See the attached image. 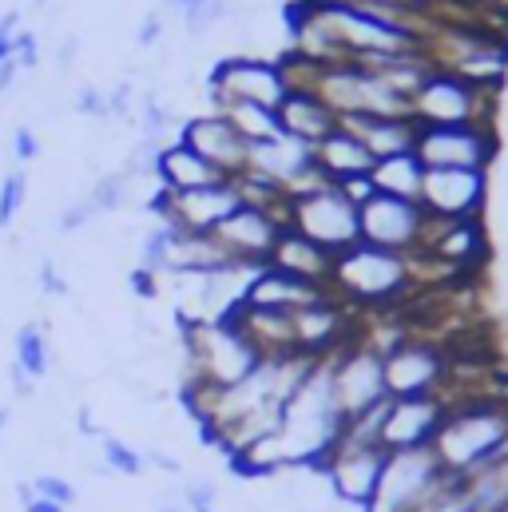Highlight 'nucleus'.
Returning a JSON list of instances; mask_svg holds the SVG:
<instances>
[{
	"label": "nucleus",
	"instance_id": "8",
	"mask_svg": "<svg viewBox=\"0 0 508 512\" xmlns=\"http://www.w3.org/2000/svg\"><path fill=\"white\" fill-rule=\"evenodd\" d=\"M381 465H385V449L381 445L338 433V441L330 445V453L314 469L322 473V481H326V489H330V497L338 505L366 509L374 489H378Z\"/></svg>",
	"mask_w": 508,
	"mask_h": 512
},
{
	"label": "nucleus",
	"instance_id": "46",
	"mask_svg": "<svg viewBox=\"0 0 508 512\" xmlns=\"http://www.w3.org/2000/svg\"><path fill=\"white\" fill-rule=\"evenodd\" d=\"M24 512H68V509H60V505H52V501H44V497H36L32 505H24Z\"/></svg>",
	"mask_w": 508,
	"mask_h": 512
},
{
	"label": "nucleus",
	"instance_id": "28",
	"mask_svg": "<svg viewBox=\"0 0 508 512\" xmlns=\"http://www.w3.org/2000/svg\"><path fill=\"white\" fill-rule=\"evenodd\" d=\"M219 116H227V124L239 131L247 143H266L274 135H282L278 128V112L274 108H258V104H223L215 108Z\"/></svg>",
	"mask_w": 508,
	"mask_h": 512
},
{
	"label": "nucleus",
	"instance_id": "5",
	"mask_svg": "<svg viewBox=\"0 0 508 512\" xmlns=\"http://www.w3.org/2000/svg\"><path fill=\"white\" fill-rule=\"evenodd\" d=\"M453 354L429 338L409 330L397 346H389L381 354V374H385V393L389 397H425V393H441L449 389L453 378Z\"/></svg>",
	"mask_w": 508,
	"mask_h": 512
},
{
	"label": "nucleus",
	"instance_id": "17",
	"mask_svg": "<svg viewBox=\"0 0 508 512\" xmlns=\"http://www.w3.org/2000/svg\"><path fill=\"white\" fill-rule=\"evenodd\" d=\"M175 139L187 143L195 155H203V159H207L215 171H223L227 179H235V175L247 171V151H251V143L231 128L227 116H219V112H195V116H187V120L179 124V131H175Z\"/></svg>",
	"mask_w": 508,
	"mask_h": 512
},
{
	"label": "nucleus",
	"instance_id": "1",
	"mask_svg": "<svg viewBox=\"0 0 508 512\" xmlns=\"http://www.w3.org/2000/svg\"><path fill=\"white\" fill-rule=\"evenodd\" d=\"M445 473L469 477L481 465L508 457V397L505 393H473L457 397L445 409V421L429 445Z\"/></svg>",
	"mask_w": 508,
	"mask_h": 512
},
{
	"label": "nucleus",
	"instance_id": "3",
	"mask_svg": "<svg viewBox=\"0 0 508 512\" xmlns=\"http://www.w3.org/2000/svg\"><path fill=\"white\" fill-rule=\"evenodd\" d=\"M179 358H183L179 385H215V389L239 385L262 366L258 350L235 326V318L179 326Z\"/></svg>",
	"mask_w": 508,
	"mask_h": 512
},
{
	"label": "nucleus",
	"instance_id": "43",
	"mask_svg": "<svg viewBox=\"0 0 508 512\" xmlns=\"http://www.w3.org/2000/svg\"><path fill=\"white\" fill-rule=\"evenodd\" d=\"M76 433H80V437H100V441L108 437V433H104V425L92 417V409H88V405H80V409H76Z\"/></svg>",
	"mask_w": 508,
	"mask_h": 512
},
{
	"label": "nucleus",
	"instance_id": "19",
	"mask_svg": "<svg viewBox=\"0 0 508 512\" xmlns=\"http://www.w3.org/2000/svg\"><path fill=\"white\" fill-rule=\"evenodd\" d=\"M266 266L290 274V278H302L310 286H326L330 290V274H334V255L322 251L318 243H310L306 235H298L294 227H282L278 239H274V251L266 258Z\"/></svg>",
	"mask_w": 508,
	"mask_h": 512
},
{
	"label": "nucleus",
	"instance_id": "33",
	"mask_svg": "<svg viewBox=\"0 0 508 512\" xmlns=\"http://www.w3.org/2000/svg\"><path fill=\"white\" fill-rule=\"evenodd\" d=\"M96 219H100V215H96L92 199H88V195H76V199H68V203L60 207L56 231H60V235H80V231H88Z\"/></svg>",
	"mask_w": 508,
	"mask_h": 512
},
{
	"label": "nucleus",
	"instance_id": "2",
	"mask_svg": "<svg viewBox=\"0 0 508 512\" xmlns=\"http://www.w3.org/2000/svg\"><path fill=\"white\" fill-rule=\"evenodd\" d=\"M413 290H417V282H413L409 255H393V251H381L370 243H358V247L334 255L330 294L338 302H346L354 314L397 310Z\"/></svg>",
	"mask_w": 508,
	"mask_h": 512
},
{
	"label": "nucleus",
	"instance_id": "41",
	"mask_svg": "<svg viewBox=\"0 0 508 512\" xmlns=\"http://www.w3.org/2000/svg\"><path fill=\"white\" fill-rule=\"evenodd\" d=\"M76 60H80V36L68 32V36L56 44V68H60V76H68V72L76 68Z\"/></svg>",
	"mask_w": 508,
	"mask_h": 512
},
{
	"label": "nucleus",
	"instance_id": "39",
	"mask_svg": "<svg viewBox=\"0 0 508 512\" xmlns=\"http://www.w3.org/2000/svg\"><path fill=\"white\" fill-rule=\"evenodd\" d=\"M334 187H342V195H346L354 207H362V203H370V199L378 195L370 175H358V179H346V183H334Z\"/></svg>",
	"mask_w": 508,
	"mask_h": 512
},
{
	"label": "nucleus",
	"instance_id": "12",
	"mask_svg": "<svg viewBox=\"0 0 508 512\" xmlns=\"http://www.w3.org/2000/svg\"><path fill=\"white\" fill-rule=\"evenodd\" d=\"M239 191H235V179H223L215 187H199V191H155L151 203H147V215L175 227V231H187V235H211L235 207H239Z\"/></svg>",
	"mask_w": 508,
	"mask_h": 512
},
{
	"label": "nucleus",
	"instance_id": "11",
	"mask_svg": "<svg viewBox=\"0 0 508 512\" xmlns=\"http://www.w3.org/2000/svg\"><path fill=\"white\" fill-rule=\"evenodd\" d=\"M326 362H330V385H334V401H338L342 417H358V413L374 409L389 397L385 393V374H381V354L366 338L354 334Z\"/></svg>",
	"mask_w": 508,
	"mask_h": 512
},
{
	"label": "nucleus",
	"instance_id": "22",
	"mask_svg": "<svg viewBox=\"0 0 508 512\" xmlns=\"http://www.w3.org/2000/svg\"><path fill=\"white\" fill-rule=\"evenodd\" d=\"M278 128L306 147H318L330 131H338V116L314 92H286V100L278 104Z\"/></svg>",
	"mask_w": 508,
	"mask_h": 512
},
{
	"label": "nucleus",
	"instance_id": "23",
	"mask_svg": "<svg viewBox=\"0 0 508 512\" xmlns=\"http://www.w3.org/2000/svg\"><path fill=\"white\" fill-rule=\"evenodd\" d=\"M338 124L362 139V147L374 155V163L389 159V155H405L417 143V124L409 116H354V120H338Z\"/></svg>",
	"mask_w": 508,
	"mask_h": 512
},
{
	"label": "nucleus",
	"instance_id": "16",
	"mask_svg": "<svg viewBox=\"0 0 508 512\" xmlns=\"http://www.w3.org/2000/svg\"><path fill=\"white\" fill-rule=\"evenodd\" d=\"M286 223L262 207H251V203H239L215 231L211 239L223 247V255L239 266H266V258L274 251V239Z\"/></svg>",
	"mask_w": 508,
	"mask_h": 512
},
{
	"label": "nucleus",
	"instance_id": "42",
	"mask_svg": "<svg viewBox=\"0 0 508 512\" xmlns=\"http://www.w3.org/2000/svg\"><path fill=\"white\" fill-rule=\"evenodd\" d=\"M8 382H12V393H16L20 401H32V397L40 393V382H36V378H28L20 366H8Z\"/></svg>",
	"mask_w": 508,
	"mask_h": 512
},
{
	"label": "nucleus",
	"instance_id": "37",
	"mask_svg": "<svg viewBox=\"0 0 508 512\" xmlns=\"http://www.w3.org/2000/svg\"><path fill=\"white\" fill-rule=\"evenodd\" d=\"M40 155V139H36V131L28 128V124H20V128L12 131V159L24 167V163H32Z\"/></svg>",
	"mask_w": 508,
	"mask_h": 512
},
{
	"label": "nucleus",
	"instance_id": "9",
	"mask_svg": "<svg viewBox=\"0 0 508 512\" xmlns=\"http://www.w3.org/2000/svg\"><path fill=\"white\" fill-rule=\"evenodd\" d=\"M445 477L437 453L425 449H401V453H385L378 489L370 497V505L362 512H413Z\"/></svg>",
	"mask_w": 508,
	"mask_h": 512
},
{
	"label": "nucleus",
	"instance_id": "29",
	"mask_svg": "<svg viewBox=\"0 0 508 512\" xmlns=\"http://www.w3.org/2000/svg\"><path fill=\"white\" fill-rule=\"evenodd\" d=\"M100 461L112 469V477H139L147 465H143V449L127 445L124 437H104L100 441Z\"/></svg>",
	"mask_w": 508,
	"mask_h": 512
},
{
	"label": "nucleus",
	"instance_id": "44",
	"mask_svg": "<svg viewBox=\"0 0 508 512\" xmlns=\"http://www.w3.org/2000/svg\"><path fill=\"white\" fill-rule=\"evenodd\" d=\"M16 76H20V64L16 60H0V96L16 88Z\"/></svg>",
	"mask_w": 508,
	"mask_h": 512
},
{
	"label": "nucleus",
	"instance_id": "6",
	"mask_svg": "<svg viewBox=\"0 0 508 512\" xmlns=\"http://www.w3.org/2000/svg\"><path fill=\"white\" fill-rule=\"evenodd\" d=\"M286 76L282 64L270 56H254V52H239V56H223L211 76H207V112L223 108V104H258V108H274L286 100Z\"/></svg>",
	"mask_w": 508,
	"mask_h": 512
},
{
	"label": "nucleus",
	"instance_id": "32",
	"mask_svg": "<svg viewBox=\"0 0 508 512\" xmlns=\"http://www.w3.org/2000/svg\"><path fill=\"white\" fill-rule=\"evenodd\" d=\"M179 501L187 505V512H219L223 489H219L215 477H191V481L179 489Z\"/></svg>",
	"mask_w": 508,
	"mask_h": 512
},
{
	"label": "nucleus",
	"instance_id": "20",
	"mask_svg": "<svg viewBox=\"0 0 508 512\" xmlns=\"http://www.w3.org/2000/svg\"><path fill=\"white\" fill-rule=\"evenodd\" d=\"M330 290L326 286H310V282H302V278H290V274H282V270H274V266H258L251 278V286H247V306H266V310H302V306H314V302H322Z\"/></svg>",
	"mask_w": 508,
	"mask_h": 512
},
{
	"label": "nucleus",
	"instance_id": "48",
	"mask_svg": "<svg viewBox=\"0 0 508 512\" xmlns=\"http://www.w3.org/2000/svg\"><path fill=\"white\" fill-rule=\"evenodd\" d=\"M8 421H12V405H0V437H4V429H8Z\"/></svg>",
	"mask_w": 508,
	"mask_h": 512
},
{
	"label": "nucleus",
	"instance_id": "30",
	"mask_svg": "<svg viewBox=\"0 0 508 512\" xmlns=\"http://www.w3.org/2000/svg\"><path fill=\"white\" fill-rule=\"evenodd\" d=\"M24 203H28V175H24L20 167H12V171H4V179H0V231H8V227L20 219Z\"/></svg>",
	"mask_w": 508,
	"mask_h": 512
},
{
	"label": "nucleus",
	"instance_id": "34",
	"mask_svg": "<svg viewBox=\"0 0 508 512\" xmlns=\"http://www.w3.org/2000/svg\"><path fill=\"white\" fill-rule=\"evenodd\" d=\"M32 485H36V497H44V501H52V505H60V509H72V505L80 501L76 485H72L68 477H60V473H36Z\"/></svg>",
	"mask_w": 508,
	"mask_h": 512
},
{
	"label": "nucleus",
	"instance_id": "7",
	"mask_svg": "<svg viewBox=\"0 0 508 512\" xmlns=\"http://www.w3.org/2000/svg\"><path fill=\"white\" fill-rule=\"evenodd\" d=\"M286 227H294L298 235H306L310 243H318L330 255H342V251L362 243L358 207L334 183H326V187H318V191H310L302 199H290Z\"/></svg>",
	"mask_w": 508,
	"mask_h": 512
},
{
	"label": "nucleus",
	"instance_id": "25",
	"mask_svg": "<svg viewBox=\"0 0 508 512\" xmlns=\"http://www.w3.org/2000/svg\"><path fill=\"white\" fill-rule=\"evenodd\" d=\"M370 179H374V191H378V195L417 203V199H421V183H425V163H421L413 151L389 155V159H378V163H374Z\"/></svg>",
	"mask_w": 508,
	"mask_h": 512
},
{
	"label": "nucleus",
	"instance_id": "24",
	"mask_svg": "<svg viewBox=\"0 0 508 512\" xmlns=\"http://www.w3.org/2000/svg\"><path fill=\"white\" fill-rule=\"evenodd\" d=\"M314 163H318V171L330 183H346V179H358V175H370L374 171V155L362 147L358 135H350L342 124L314 147Z\"/></svg>",
	"mask_w": 508,
	"mask_h": 512
},
{
	"label": "nucleus",
	"instance_id": "14",
	"mask_svg": "<svg viewBox=\"0 0 508 512\" xmlns=\"http://www.w3.org/2000/svg\"><path fill=\"white\" fill-rule=\"evenodd\" d=\"M417 203L437 223L485 219V207H489V171H425V183H421V199Z\"/></svg>",
	"mask_w": 508,
	"mask_h": 512
},
{
	"label": "nucleus",
	"instance_id": "13",
	"mask_svg": "<svg viewBox=\"0 0 508 512\" xmlns=\"http://www.w3.org/2000/svg\"><path fill=\"white\" fill-rule=\"evenodd\" d=\"M358 227H362V243L370 247L393 251V255H417L429 231V215L421 203L374 195L370 203L358 207Z\"/></svg>",
	"mask_w": 508,
	"mask_h": 512
},
{
	"label": "nucleus",
	"instance_id": "26",
	"mask_svg": "<svg viewBox=\"0 0 508 512\" xmlns=\"http://www.w3.org/2000/svg\"><path fill=\"white\" fill-rule=\"evenodd\" d=\"M469 493V512H501L508 505V457L481 465L477 473L461 477Z\"/></svg>",
	"mask_w": 508,
	"mask_h": 512
},
{
	"label": "nucleus",
	"instance_id": "10",
	"mask_svg": "<svg viewBox=\"0 0 508 512\" xmlns=\"http://www.w3.org/2000/svg\"><path fill=\"white\" fill-rule=\"evenodd\" d=\"M497 128L465 124V128H417L413 155L425 171H493L497 163Z\"/></svg>",
	"mask_w": 508,
	"mask_h": 512
},
{
	"label": "nucleus",
	"instance_id": "45",
	"mask_svg": "<svg viewBox=\"0 0 508 512\" xmlns=\"http://www.w3.org/2000/svg\"><path fill=\"white\" fill-rule=\"evenodd\" d=\"M16 501H20V509L32 505V501H36V485H32V481H16Z\"/></svg>",
	"mask_w": 508,
	"mask_h": 512
},
{
	"label": "nucleus",
	"instance_id": "21",
	"mask_svg": "<svg viewBox=\"0 0 508 512\" xmlns=\"http://www.w3.org/2000/svg\"><path fill=\"white\" fill-rule=\"evenodd\" d=\"M155 179H159V187H163V191L179 195V191L215 187V183H223L227 175H223V171H215V167H211L203 155H195L187 143L171 139V143L159 151V163H155Z\"/></svg>",
	"mask_w": 508,
	"mask_h": 512
},
{
	"label": "nucleus",
	"instance_id": "36",
	"mask_svg": "<svg viewBox=\"0 0 508 512\" xmlns=\"http://www.w3.org/2000/svg\"><path fill=\"white\" fill-rule=\"evenodd\" d=\"M135 108H139V92L131 80H120L112 92H108V120L112 124H124V120H135Z\"/></svg>",
	"mask_w": 508,
	"mask_h": 512
},
{
	"label": "nucleus",
	"instance_id": "31",
	"mask_svg": "<svg viewBox=\"0 0 508 512\" xmlns=\"http://www.w3.org/2000/svg\"><path fill=\"white\" fill-rule=\"evenodd\" d=\"M413 512H469V493H465V481L445 473L437 481V489L417 505Z\"/></svg>",
	"mask_w": 508,
	"mask_h": 512
},
{
	"label": "nucleus",
	"instance_id": "4",
	"mask_svg": "<svg viewBox=\"0 0 508 512\" xmlns=\"http://www.w3.org/2000/svg\"><path fill=\"white\" fill-rule=\"evenodd\" d=\"M409 120L417 128H465V124H481L493 128L497 120V92L477 88L453 72L433 68L421 88L409 96Z\"/></svg>",
	"mask_w": 508,
	"mask_h": 512
},
{
	"label": "nucleus",
	"instance_id": "49",
	"mask_svg": "<svg viewBox=\"0 0 508 512\" xmlns=\"http://www.w3.org/2000/svg\"><path fill=\"white\" fill-rule=\"evenodd\" d=\"M501 512H508V505H505V509H501Z\"/></svg>",
	"mask_w": 508,
	"mask_h": 512
},
{
	"label": "nucleus",
	"instance_id": "47",
	"mask_svg": "<svg viewBox=\"0 0 508 512\" xmlns=\"http://www.w3.org/2000/svg\"><path fill=\"white\" fill-rule=\"evenodd\" d=\"M155 512H187V505H183V501L175 497V501H163V505H159Z\"/></svg>",
	"mask_w": 508,
	"mask_h": 512
},
{
	"label": "nucleus",
	"instance_id": "38",
	"mask_svg": "<svg viewBox=\"0 0 508 512\" xmlns=\"http://www.w3.org/2000/svg\"><path fill=\"white\" fill-rule=\"evenodd\" d=\"M163 28H167V24H163V12H147L143 24H139V32H135V44H139V48H155V44L163 40Z\"/></svg>",
	"mask_w": 508,
	"mask_h": 512
},
{
	"label": "nucleus",
	"instance_id": "35",
	"mask_svg": "<svg viewBox=\"0 0 508 512\" xmlns=\"http://www.w3.org/2000/svg\"><path fill=\"white\" fill-rule=\"evenodd\" d=\"M72 112L84 116V120H104L108 124V92L96 88V84H80L76 100H72Z\"/></svg>",
	"mask_w": 508,
	"mask_h": 512
},
{
	"label": "nucleus",
	"instance_id": "18",
	"mask_svg": "<svg viewBox=\"0 0 508 512\" xmlns=\"http://www.w3.org/2000/svg\"><path fill=\"white\" fill-rule=\"evenodd\" d=\"M235 326L247 334L258 358L270 362V358H290L298 354V342H294V314L290 310H266V306H239L235 314Z\"/></svg>",
	"mask_w": 508,
	"mask_h": 512
},
{
	"label": "nucleus",
	"instance_id": "40",
	"mask_svg": "<svg viewBox=\"0 0 508 512\" xmlns=\"http://www.w3.org/2000/svg\"><path fill=\"white\" fill-rule=\"evenodd\" d=\"M143 465L155 469V473H167V477H179L183 473V461L171 457L167 449H143Z\"/></svg>",
	"mask_w": 508,
	"mask_h": 512
},
{
	"label": "nucleus",
	"instance_id": "15",
	"mask_svg": "<svg viewBox=\"0 0 508 512\" xmlns=\"http://www.w3.org/2000/svg\"><path fill=\"white\" fill-rule=\"evenodd\" d=\"M449 401L441 393L425 397H389L385 417H381V449L401 453V449H425L433 445L441 421H445Z\"/></svg>",
	"mask_w": 508,
	"mask_h": 512
},
{
	"label": "nucleus",
	"instance_id": "27",
	"mask_svg": "<svg viewBox=\"0 0 508 512\" xmlns=\"http://www.w3.org/2000/svg\"><path fill=\"white\" fill-rule=\"evenodd\" d=\"M12 366H20L36 382L52 374V346H48L44 322H24L16 330V358H12Z\"/></svg>",
	"mask_w": 508,
	"mask_h": 512
}]
</instances>
